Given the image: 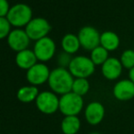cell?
<instances>
[{"mask_svg": "<svg viewBox=\"0 0 134 134\" xmlns=\"http://www.w3.org/2000/svg\"><path fill=\"white\" fill-rule=\"evenodd\" d=\"M50 29L51 26L48 20L43 18H32L31 21L26 26L25 31L30 39L37 41L45 37H48Z\"/></svg>", "mask_w": 134, "mask_h": 134, "instance_id": "7", "label": "cell"}, {"mask_svg": "<svg viewBox=\"0 0 134 134\" xmlns=\"http://www.w3.org/2000/svg\"><path fill=\"white\" fill-rule=\"evenodd\" d=\"M120 39L118 34L114 31H106L100 33V41L99 45L105 48L108 52H115L120 47Z\"/></svg>", "mask_w": 134, "mask_h": 134, "instance_id": "14", "label": "cell"}, {"mask_svg": "<svg viewBox=\"0 0 134 134\" xmlns=\"http://www.w3.org/2000/svg\"><path fill=\"white\" fill-rule=\"evenodd\" d=\"M123 66L121 65L120 59L116 57H109L101 65V73L109 81L117 80L121 75Z\"/></svg>", "mask_w": 134, "mask_h": 134, "instance_id": "13", "label": "cell"}, {"mask_svg": "<svg viewBox=\"0 0 134 134\" xmlns=\"http://www.w3.org/2000/svg\"><path fill=\"white\" fill-rule=\"evenodd\" d=\"M80 46L85 51L91 52L93 49L99 45L100 33L96 28L92 26H85L81 28L78 33Z\"/></svg>", "mask_w": 134, "mask_h": 134, "instance_id": "6", "label": "cell"}, {"mask_svg": "<svg viewBox=\"0 0 134 134\" xmlns=\"http://www.w3.org/2000/svg\"><path fill=\"white\" fill-rule=\"evenodd\" d=\"M68 69L74 78H88L94 73L96 65L90 57L78 55L72 58Z\"/></svg>", "mask_w": 134, "mask_h": 134, "instance_id": "2", "label": "cell"}, {"mask_svg": "<svg viewBox=\"0 0 134 134\" xmlns=\"http://www.w3.org/2000/svg\"><path fill=\"white\" fill-rule=\"evenodd\" d=\"M61 47L63 52L69 54H75L80 49V42L78 35L73 33H68L62 38Z\"/></svg>", "mask_w": 134, "mask_h": 134, "instance_id": "16", "label": "cell"}, {"mask_svg": "<svg viewBox=\"0 0 134 134\" xmlns=\"http://www.w3.org/2000/svg\"><path fill=\"white\" fill-rule=\"evenodd\" d=\"M38 94V89L37 86H27L18 89V93H16V97L20 102L30 103V102H33L37 99Z\"/></svg>", "mask_w": 134, "mask_h": 134, "instance_id": "18", "label": "cell"}, {"mask_svg": "<svg viewBox=\"0 0 134 134\" xmlns=\"http://www.w3.org/2000/svg\"><path fill=\"white\" fill-rule=\"evenodd\" d=\"M50 71L44 63H36L34 66L27 70V80L32 86H40L48 82L49 78Z\"/></svg>", "mask_w": 134, "mask_h": 134, "instance_id": "10", "label": "cell"}, {"mask_svg": "<svg viewBox=\"0 0 134 134\" xmlns=\"http://www.w3.org/2000/svg\"><path fill=\"white\" fill-rule=\"evenodd\" d=\"M90 134H101V133L98 132V131H93V132H90Z\"/></svg>", "mask_w": 134, "mask_h": 134, "instance_id": "26", "label": "cell"}, {"mask_svg": "<svg viewBox=\"0 0 134 134\" xmlns=\"http://www.w3.org/2000/svg\"><path fill=\"white\" fill-rule=\"evenodd\" d=\"M81 127L80 120L78 116H65L61 121V131L64 134H77Z\"/></svg>", "mask_w": 134, "mask_h": 134, "instance_id": "17", "label": "cell"}, {"mask_svg": "<svg viewBox=\"0 0 134 134\" xmlns=\"http://www.w3.org/2000/svg\"><path fill=\"white\" fill-rule=\"evenodd\" d=\"M129 79L134 83V67L129 70Z\"/></svg>", "mask_w": 134, "mask_h": 134, "instance_id": "25", "label": "cell"}, {"mask_svg": "<svg viewBox=\"0 0 134 134\" xmlns=\"http://www.w3.org/2000/svg\"><path fill=\"white\" fill-rule=\"evenodd\" d=\"M74 79L69 69L58 67L50 72L48 82L52 92L63 96L71 92Z\"/></svg>", "mask_w": 134, "mask_h": 134, "instance_id": "1", "label": "cell"}, {"mask_svg": "<svg viewBox=\"0 0 134 134\" xmlns=\"http://www.w3.org/2000/svg\"><path fill=\"white\" fill-rule=\"evenodd\" d=\"M72 56L71 54L67 53L65 52H62L61 53H59L58 55V58H57V62H58V67L61 68H66L68 69L71 63V60H72Z\"/></svg>", "mask_w": 134, "mask_h": 134, "instance_id": "22", "label": "cell"}, {"mask_svg": "<svg viewBox=\"0 0 134 134\" xmlns=\"http://www.w3.org/2000/svg\"><path fill=\"white\" fill-rule=\"evenodd\" d=\"M29 41L30 39L27 36V32L20 29L12 31L7 37L8 46L16 52L27 50L29 45Z\"/></svg>", "mask_w": 134, "mask_h": 134, "instance_id": "12", "label": "cell"}, {"mask_svg": "<svg viewBox=\"0 0 134 134\" xmlns=\"http://www.w3.org/2000/svg\"><path fill=\"white\" fill-rule=\"evenodd\" d=\"M36 105L40 112L51 115L59 109V98L54 92L44 91L38 94L36 99Z\"/></svg>", "mask_w": 134, "mask_h": 134, "instance_id": "5", "label": "cell"}, {"mask_svg": "<svg viewBox=\"0 0 134 134\" xmlns=\"http://www.w3.org/2000/svg\"><path fill=\"white\" fill-rule=\"evenodd\" d=\"M34 52L37 59L40 62H48L54 57L56 52V43L51 38L45 37L36 41Z\"/></svg>", "mask_w": 134, "mask_h": 134, "instance_id": "8", "label": "cell"}, {"mask_svg": "<svg viewBox=\"0 0 134 134\" xmlns=\"http://www.w3.org/2000/svg\"><path fill=\"white\" fill-rule=\"evenodd\" d=\"M84 117L90 125L96 126L102 122L105 117V107L100 102L92 101L87 105L84 110Z\"/></svg>", "mask_w": 134, "mask_h": 134, "instance_id": "9", "label": "cell"}, {"mask_svg": "<svg viewBox=\"0 0 134 134\" xmlns=\"http://www.w3.org/2000/svg\"><path fill=\"white\" fill-rule=\"evenodd\" d=\"M90 88V85L88 78H75L72 85L71 92L83 97L85 95H87L88 93Z\"/></svg>", "mask_w": 134, "mask_h": 134, "instance_id": "20", "label": "cell"}, {"mask_svg": "<svg viewBox=\"0 0 134 134\" xmlns=\"http://www.w3.org/2000/svg\"><path fill=\"white\" fill-rule=\"evenodd\" d=\"M120 61L123 68L131 70L134 67V50L128 49L121 53L120 57Z\"/></svg>", "mask_w": 134, "mask_h": 134, "instance_id": "21", "label": "cell"}, {"mask_svg": "<svg viewBox=\"0 0 134 134\" xmlns=\"http://www.w3.org/2000/svg\"><path fill=\"white\" fill-rule=\"evenodd\" d=\"M113 97L119 101H129L134 98V83L130 79H122L114 85Z\"/></svg>", "mask_w": 134, "mask_h": 134, "instance_id": "11", "label": "cell"}, {"mask_svg": "<svg viewBox=\"0 0 134 134\" xmlns=\"http://www.w3.org/2000/svg\"><path fill=\"white\" fill-rule=\"evenodd\" d=\"M11 26L16 28L27 26L32 19V9L26 4H16L10 7L7 16Z\"/></svg>", "mask_w": 134, "mask_h": 134, "instance_id": "4", "label": "cell"}, {"mask_svg": "<svg viewBox=\"0 0 134 134\" xmlns=\"http://www.w3.org/2000/svg\"><path fill=\"white\" fill-rule=\"evenodd\" d=\"M84 107L83 97L73 92L61 96L59 98L58 110L64 116H78Z\"/></svg>", "mask_w": 134, "mask_h": 134, "instance_id": "3", "label": "cell"}, {"mask_svg": "<svg viewBox=\"0 0 134 134\" xmlns=\"http://www.w3.org/2000/svg\"><path fill=\"white\" fill-rule=\"evenodd\" d=\"M90 58L91 59V61L93 62V63L96 66H98V65L101 66L109 58V52L105 48H103L102 46L99 45V46L96 47L95 49H93L90 52Z\"/></svg>", "mask_w": 134, "mask_h": 134, "instance_id": "19", "label": "cell"}, {"mask_svg": "<svg viewBox=\"0 0 134 134\" xmlns=\"http://www.w3.org/2000/svg\"><path fill=\"white\" fill-rule=\"evenodd\" d=\"M11 28V24L7 20V18H1L0 17V39H5V37H8Z\"/></svg>", "mask_w": 134, "mask_h": 134, "instance_id": "23", "label": "cell"}, {"mask_svg": "<svg viewBox=\"0 0 134 134\" xmlns=\"http://www.w3.org/2000/svg\"><path fill=\"white\" fill-rule=\"evenodd\" d=\"M37 57L34 51L27 50L18 52L16 56V63L19 68L24 70H28L37 63Z\"/></svg>", "mask_w": 134, "mask_h": 134, "instance_id": "15", "label": "cell"}, {"mask_svg": "<svg viewBox=\"0 0 134 134\" xmlns=\"http://www.w3.org/2000/svg\"><path fill=\"white\" fill-rule=\"evenodd\" d=\"M9 9L10 7L7 0H0V17L1 18H7Z\"/></svg>", "mask_w": 134, "mask_h": 134, "instance_id": "24", "label": "cell"}]
</instances>
